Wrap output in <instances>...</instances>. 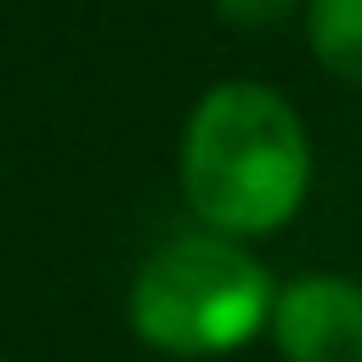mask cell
<instances>
[{"mask_svg": "<svg viewBox=\"0 0 362 362\" xmlns=\"http://www.w3.org/2000/svg\"><path fill=\"white\" fill-rule=\"evenodd\" d=\"M311 170L305 119L260 79L209 85L181 124L175 181L204 232L249 243L288 226L311 192Z\"/></svg>", "mask_w": 362, "mask_h": 362, "instance_id": "cell-1", "label": "cell"}, {"mask_svg": "<svg viewBox=\"0 0 362 362\" xmlns=\"http://www.w3.org/2000/svg\"><path fill=\"white\" fill-rule=\"evenodd\" d=\"M272 300L277 277L249 243L192 226L164 238L136 266L124 317L147 351L175 362H215L266 334Z\"/></svg>", "mask_w": 362, "mask_h": 362, "instance_id": "cell-2", "label": "cell"}, {"mask_svg": "<svg viewBox=\"0 0 362 362\" xmlns=\"http://www.w3.org/2000/svg\"><path fill=\"white\" fill-rule=\"evenodd\" d=\"M266 334L283 362H362V283L345 272L277 283Z\"/></svg>", "mask_w": 362, "mask_h": 362, "instance_id": "cell-3", "label": "cell"}, {"mask_svg": "<svg viewBox=\"0 0 362 362\" xmlns=\"http://www.w3.org/2000/svg\"><path fill=\"white\" fill-rule=\"evenodd\" d=\"M305 45L334 79L362 85V0H305Z\"/></svg>", "mask_w": 362, "mask_h": 362, "instance_id": "cell-4", "label": "cell"}, {"mask_svg": "<svg viewBox=\"0 0 362 362\" xmlns=\"http://www.w3.org/2000/svg\"><path fill=\"white\" fill-rule=\"evenodd\" d=\"M209 11L238 34H266L283 28L288 17H305V0H209Z\"/></svg>", "mask_w": 362, "mask_h": 362, "instance_id": "cell-5", "label": "cell"}, {"mask_svg": "<svg viewBox=\"0 0 362 362\" xmlns=\"http://www.w3.org/2000/svg\"><path fill=\"white\" fill-rule=\"evenodd\" d=\"M0 362H6V351H0Z\"/></svg>", "mask_w": 362, "mask_h": 362, "instance_id": "cell-6", "label": "cell"}]
</instances>
